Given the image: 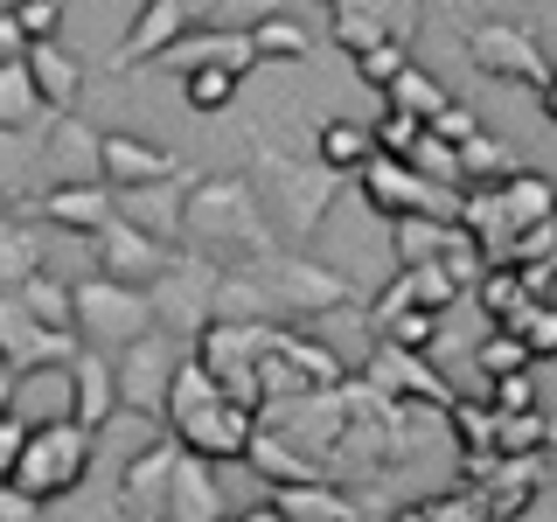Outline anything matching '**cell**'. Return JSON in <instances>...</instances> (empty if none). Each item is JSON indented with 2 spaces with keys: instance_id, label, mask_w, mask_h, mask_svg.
<instances>
[{
  "instance_id": "obj_1",
  "label": "cell",
  "mask_w": 557,
  "mask_h": 522,
  "mask_svg": "<svg viewBox=\"0 0 557 522\" xmlns=\"http://www.w3.org/2000/svg\"><path fill=\"white\" fill-rule=\"evenodd\" d=\"M182 251L209 258V265H258V258L278 251V231L265 216V202L251 196L244 174H202L188 188V209H182Z\"/></svg>"
},
{
  "instance_id": "obj_2",
  "label": "cell",
  "mask_w": 557,
  "mask_h": 522,
  "mask_svg": "<svg viewBox=\"0 0 557 522\" xmlns=\"http://www.w3.org/2000/svg\"><path fill=\"white\" fill-rule=\"evenodd\" d=\"M251 196L265 202V216H272V231L278 244H313V231L327 223V209H335L342 196V174L321 161V153H286V147H272L265 133L251 139Z\"/></svg>"
},
{
  "instance_id": "obj_3",
  "label": "cell",
  "mask_w": 557,
  "mask_h": 522,
  "mask_svg": "<svg viewBox=\"0 0 557 522\" xmlns=\"http://www.w3.org/2000/svg\"><path fill=\"white\" fill-rule=\"evenodd\" d=\"M168 439L209 467L251 460V439H258V411H244L216 390V376L196 362V348H188V362L174 370V390H168Z\"/></svg>"
},
{
  "instance_id": "obj_4",
  "label": "cell",
  "mask_w": 557,
  "mask_h": 522,
  "mask_svg": "<svg viewBox=\"0 0 557 522\" xmlns=\"http://www.w3.org/2000/svg\"><path fill=\"white\" fill-rule=\"evenodd\" d=\"M216 286H223V265H209V258H196V251H174L168 272L147 286L153 327L174 335L182 348H196L209 327H216Z\"/></svg>"
},
{
  "instance_id": "obj_5",
  "label": "cell",
  "mask_w": 557,
  "mask_h": 522,
  "mask_svg": "<svg viewBox=\"0 0 557 522\" xmlns=\"http://www.w3.org/2000/svg\"><path fill=\"white\" fill-rule=\"evenodd\" d=\"M91 452H98V432L70 425V418H57V425H35V439H28V452H22V467H14L8 487L42 509V501L84 487V474H91Z\"/></svg>"
},
{
  "instance_id": "obj_6",
  "label": "cell",
  "mask_w": 557,
  "mask_h": 522,
  "mask_svg": "<svg viewBox=\"0 0 557 522\" xmlns=\"http://www.w3.org/2000/svg\"><path fill=\"white\" fill-rule=\"evenodd\" d=\"M147 335H161L153 327V300L139 286H119V278H77V341L84 348H98V356H126L133 341H147Z\"/></svg>"
},
{
  "instance_id": "obj_7",
  "label": "cell",
  "mask_w": 557,
  "mask_h": 522,
  "mask_svg": "<svg viewBox=\"0 0 557 522\" xmlns=\"http://www.w3.org/2000/svg\"><path fill=\"white\" fill-rule=\"evenodd\" d=\"M278 327H244V321H216L209 335L196 341V362L209 376H216V390L231 397V405L244 411H265V383H258V370H265Z\"/></svg>"
},
{
  "instance_id": "obj_8",
  "label": "cell",
  "mask_w": 557,
  "mask_h": 522,
  "mask_svg": "<svg viewBox=\"0 0 557 522\" xmlns=\"http://www.w3.org/2000/svg\"><path fill=\"white\" fill-rule=\"evenodd\" d=\"M362 182V202L376 209L383 223H405V216H425V223H460V188H432L425 174L411 161H391V153H376L370 167L356 174Z\"/></svg>"
},
{
  "instance_id": "obj_9",
  "label": "cell",
  "mask_w": 557,
  "mask_h": 522,
  "mask_svg": "<svg viewBox=\"0 0 557 522\" xmlns=\"http://www.w3.org/2000/svg\"><path fill=\"white\" fill-rule=\"evenodd\" d=\"M467 63L481 70V77H502V84H522V91H536L544 98L550 91V57H544V42H536L522 22H502V14H487V22L467 28Z\"/></svg>"
},
{
  "instance_id": "obj_10",
  "label": "cell",
  "mask_w": 557,
  "mask_h": 522,
  "mask_svg": "<svg viewBox=\"0 0 557 522\" xmlns=\"http://www.w3.org/2000/svg\"><path fill=\"white\" fill-rule=\"evenodd\" d=\"M188 362V348L174 335H147L133 341L126 356H112V376H119V411H139V418H168V390H174V370Z\"/></svg>"
},
{
  "instance_id": "obj_11",
  "label": "cell",
  "mask_w": 557,
  "mask_h": 522,
  "mask_svg": "<svg viewBox=\"0 0 557 522\" xmlns=\"http://www.w3.org/2000/svg\"><path fill=\"white\" fill-rule=\"evenodd\" d=\"M362 383L370 390H383V397H397V405H418V411H453L460 405V390L432 370L425 356H411V348H391V341H376L370 348V362H362Z\"/></svg>"
},
{
  "instance_id": "obj_12",
  "label": "cell",
  "mask_w": 557,
  "mask_h": 522,
  "mask_svg": "<svg viewBox=\"0 0 557 522\" xmlns=\"http://www.w3.org/2000/svg\"><path fill=\"white\" fill-rule=\"evenodd\" d=\"M77 335L42 327L22 300H0V376H35V370H70L77 362Z\"/></svg>"
},
{
  "instance_id": "obj_13",
  "label": "cell",
  "mask_w": 557,
  "mask_h": 522,
  "mask_svg": "<svg viewBox=\"0 0 557 522\" xmlns=\"http://www.w3.org/2000/svg\"><path fill=\"white\" fill-rule=\"evenodd\" d=\"M98 161H104V133L91 126V119H49L42 126V196L49 188H91V182H104L98 174Z\"/></svg>"
},
{
  "instance_id": "obj_14",
  "label": "cell",
  "mask_w": 557,
  "mask_h": 522,
  "mask_svg": "<svg viewBox=\"0 0 557 522\" xmlns=\"http://www.w3.org/2000/svg\"><path fill=\"white\" fill-rule=\"evenodd\" d=\"M411 22H418L411 0L405 8H391V0H335V8H327V35H335L348 57H370V49H383V42L405 49Z\"/></svg>"
},
{
  "instance_id": "obj_15",
  "label": "cell",
  "mask_w": 557,
  "mask_h": 522,
  "mask_svg": "<svg viewBox=\"0 0 557 522\" xmlns=\"http://www.w3.org/2000/svg\"><path fill=\"white\" fill-rule=\"evenodd\" d=\"M104 188L112 196H133V188H161V182H188V167H182V153H168V147H153V139H133V133H104Z\"/></svg>"
},
{
  "instance_id": "obj_16",
  "label": "cell",
  "mask_w": 557,
  "mask_h": 522,
  "mask_svg": "<svg viewBox=\"0 0 557 522\" xmlns=\"http://www.w3.org/2000/svg\"><path fill=\"white\" fill-rule=\"evenodd\" d=\"M209 8H196V0H147V8L133 14L126 42L112 49V70H139L153 57H168L174 42H188V22H202Z\"/></svg>"
},
{
  "instance_id": "obj_17",
  "label": "cell",
  "mask_w": 557,
  "mask_h": 522,
  "mask_svg": "<svg viewBox=\"0 0 557 522\" xmlns=\"http://www.w3.org/2000/svg\"><path fill=\"white\" fill-rule=\"evenodd\" d=\"M174 467H182V446H174V439H153L147 452H133L126 481H119V515H126V522H168Z\"/></svg>"
},
{
  "instance_id": "obj_18",
  "label": "cell",
  "mask_w": 557,
  "mask_h": 522,
  "mask_svg": "<svg viewBox=\"0 0 557 522\" xmlns=\"http://www.w3.org/2000/svg\"><path fill=\"white\" fill-rule=\"evenodd\" d=\"M28 216L42 223V231H70V237H104L119 223V202H112V188L91 182V188H49V196H35L28 202Z\"/></svg>"
},
{
  "instance_id": "obj_19",
  "label": "cell",
  "mask_w": 557,
  "mask_h": 522,
  "mask_svg": "<svg viewBox=\"0 0 557 522\" xmlns=\"http://www.w3.org/2000/svg\"><path fill=\"white\" fill-rule=\"evenodd\" d=\"M174 251H182V244H153V237H139L133 223H112V231L98 237V265H104V278H119V286H139V293H147L153 278L168 272Z\"/></svg>"
},
{
  "instance_id": "obj_20",
  "label": "cell",
  "mask_w": 557,
  "mask_h": 522,
  "mask_svg": "<svg viewBox=\"0 0 557 522\" xmlns=\"http://www.w3.org/2000/svg\"><path fill=\"white\" fill-rule=\"evenodd\" d=\"M63 383H70V425H84V432L112 425V411H119L112 356H98V348H77V362L63 370Z\"/></svg>"
},
{
  "instance_id": "obj_21",
  "label": "cell",
  "mask_w": 557,
  "mask_h": 522,
  "mask_svg": "<svg viewBox=\"0 0 557 522\" xmlns=\"http://www.w3.org/2000/svg\"><path fill=\"white\" fill-rule=\"evenodd\" d=\"M251 63H265L258 57V42H251V28H202V35H188V42H174L168 49V70H231V77H244Z\"/></svg>"
},
{
  "instance_id": "obj_22",
  "label": "cell",
  "mask_w": 557,
  "mask_h": 522,
  "mask_svg": "<svg viewBox=\"0 0 557 522\" xmlns=\"http://www.w3.org/2000/svg\"><path fill=\"white\" fill-rule=\"evenodd\" d=\"M188 188H196V182H161V188H133V196H112V202H119V223H133V231H139V237H153V244H182Z\"/></svg>"
},
{
  "instance_id": "obj_23",
  "label": "cell",
  "mask_w": 557,
  "mask_h": 522,
  "mask_svg": "<svg viewBox=\"0 0 557 522\" xmlns=\"http://www.w3.org/2000/svg\"><path fill=\"white\" fill-rule=\"evenodd\" d=\"M42 258H49V231H42V223L0 209V300H14V293L42 272Z\"/></svg>"
},
{
  "instance_id": "obj_24",
  "label": "cell",
  "mask_w": 557,
  "mask_h": 522,
  "mask_svg": "<svg viewBox=\"0 0 557 522\" xmlns=\"http://www.w3.org/2000/svg\"><path fill=\"white\" fill-rule=\"evenodd\" d=\"M168 522H223V487H216V467L182 452L174 467V487H168Z\"/></svg>"
},
{
  "instance_id": "obj_25",
  "label": "cell",
  "mask_w": 557,
  "mask_h": 522,
  "mask_svg": "<svg viewBox=\"0 0 557 522\" xmlns=\"http://www.w3.org/2000/svg\"><path fill=\"white\" fill-rule=\"evenodd\" d=\"M495 196H502V216L516 223V237L557 223V182H550V174H536V167H516L509 182L495 188Z\"/></svg>"
},
{
  "instance_id": "obj_26",
  "label": "cell",
  "mask_w": 557,
  "mask_h": 522,
  "mask_svg": "<svg viewBox=\"0 0 557 522\" xmlns=\"http://www.w3.org/2000/svg\"><path fill=\"white\" fill-rule=\"evenodd\" d=\"M272 509L286 522H362V501L335 481H313V487H278Z\"/></svg>"
},
{
  "instance_id": "obj_27",
  "label": "cell",
  "mask_w": 557,
  "mask_h": 522,
  "mask_svg": "<svg viewBox=\"0 0 557 522\" xmlns=\"http://www.w3.org/2000/svg\"><path fill=\"white\" fill-rule=\"evenodd\" d=\"M481 495H487V522H516L536 495H544V460H502Z\"/></svg>"
},
{
  "instance_id": "obj_28",
  "label": "cell",
  "mask_w": 557,
  "mask_h": 522,
  "mask_svg": "<svg viewBox=\"0 0 557 522\" xmlns=\"http://www.w3.org/2000/svg\"><path fill=\"white\" fill-rule=\"evenodd\" d=\"M28 77H35V91H42V104H49L57 119L77 112V84H84V70H77V57H70V49L35 42V49H28Z\"/></svg>"
},
{
  "instance_id": "obj_29",
  "label": "cell",
  "mask_w": 557,
  "mask_h": 522,
  "mask_svg": "<svg viewBox=\"0 0 557 522\" xmlns=\"http://www.w3.org/2000/svg\"><path fill=\"white\" fill-rule=\"evenodd\" d=\"M49 119H57V112H49L42 91H35L28 63H8V70H0V133L22 139V133H42Z\"/></svg>"
},
{
  "instance_id": "obj_30",
  "label": "cell",
  "mask_w": 557,
  "mask_h": 522,
  "mask_svg": "<svg viewBox=\"0 0 557 522\" xmlns=\"http://www.w3.org/2000/svg\"><path fill=\"white\" fill-rule=\"evenodd\" d=\"M42 327H57V335H77V286H63L57 272H35L22 293H14Z\"/></svg>"
},
{
  "instance_id": "obj_31",
  "label": "cell",
  "mask_w": 557,
  "mask_h": 522,
  "mask_svg": "<svg viewBox=\"0 0 557 522\" xmlns=\"http://www.w3.org/2000/svg\"><path fill=\"white\" fill-rule=\"evenodd\" d=\"M251 467H258L272 487H313V481H321V467L300 460V452L278 439V432H265V425H258V439H251Z\"/></svg>"
},
{
  "instance_id": "obj_32",
  "label": "cell",
  "mask_w": 557,
  "mask_h": 522,
  "mask_svg": "<svg viewBox=\"0 0 557 522\" xmlns=\"http://www.w3.org/2000/svg\"><path fill=\"white\" fill-rule=\"evenodd\" d=\"M460 223H425V216H405V223H391V244H397V272H411V265H440L446 258V244Z\"/></svg>"
},
{
  "instance_id": "obj_33",
  "label": "cell",
  "mask_w": 557,
  "mask_h": 522,
  "mask_svg": "<svg viewBox=\"0 0 557 522\" xmlns=\"http://www.w3.org/2000/svg\"><path fill=\"white\" fill-rule=\"evenodd\" d=\"M509 174H516V153L502 147L495 133H481V139L460 147V188H467V196H474V188H502Z\"/></svg>"
},
{
  "instance_id": "obj_34",
  "label": "cell",
  "mask_w": 557,
  "mask_h": 522,
  "mask_svg": "<svg viewBox=\"0 0 557 522\" xmlns=\"http://www.w3.org/2000/svg\"><path fill=\"white\" fill-rule=\"evenodd\" d=\"M321 161L335 167V174H348V167H370L376 161V139H370V126H356V119H327L321 126Z\"/></svg>"
},
{
  "instance_id": "obj_35",
  "label": "cell",
  "mask_w": 557,
  "mask_h": 522,
  "mask_svg": "<svg viewBox=\"0 0 557 522\" xmlns=\"http://www.w3.org/2000/svg\"><path fill=\"white\" fill-rule=\"evenodd\" d=\"M251 42H258V57H286V63H300V57H313V49H321L300 22H293V14H278V8H265V14L251 22Z\"/></svg>"
},
{
  "instance_id": "obj_36",
  "label": "cell",
  "mask_w": 557,
  "mask_h": 522,
  "mask_svg": "<svg viewBox=\"0 0 557 522\" xmlns=\"http://www.w3.org/2000/svg\"><path fill=\"white\" fill-rule=\"evenodd\" d=\"M383 104H391V112H411V119H425V126H432V119H440L453 98H446V84H440V77H425V70L411 63L405 77L391 84V98H383Z\"/></svg>"
},
{
  "instance_id": "obj_37",
  "label": "cell",
  "mask_w": 557,
  "mask_h": 522,
  "mask_svg": "<svg viewBox=\"0 0 557 522\" xmlns=\"http://www.w3.org/2000/svg\"><path fill=\"white\" fill-rule=\"evenodd\" d=\"M502 335H516L522 348H530V362L536 356H557V307L550 300H530L516 321H502Z\"/></svg>"
},
{
  "instance_id": "obj_38",
  "label": "cell",
  "mask_w": 557,
  "mask_h": 522,
  "mask_svg": "<svg viewBox=\"0 0 557 522\" xmlns=\"http://www.w3.org/2000/svg\"><path fill=\"white\" fill-rule=\"evenodd\" d=\"M405 278H411V307H418V313H446V307H453V300L467 293L460 278L446 272V265H411Z\"/></svg>"
},
{
  "instance_id": "obj_39",
  "label": "cell",
  "mask_w": 557,
  "mask_h": 522,
  "mask_svg": "<svg viewBox=\"0 0 557 522\" xmlns=\"http://www.w3.org/2000/svg\"><path fill=\"white\" fill-rule=\"evenodd\" d=\"M474 362H481V376H487V383H502V376H530V348H522L516 335H502V327L474 348Z\"/></svg>"
},
{
  "instance_id": "obj_40",
  "label": "cell",
  "mask_w": 557,
  "mask_h": 522,
  "mask_svg": "<svg viewBox=\"0 0 557 522\" xmlns=\"http://www.w3.org/2000/svg\"><path fill=\"white\" fill-rule=\"evenodd\" d=\"M182 91H188V112L216 119L223 104L237 98V77H231V70H188V77H182Z\"/></svg>"
},
{
  "instance_id": "obj_41",
  "label": "cell",
  "mask_w": 557,
  "mask_h": 522,
  "mask_svg": "<svg viewBox=\"0 0 557 522\" xmlns=\"http://www.w3.org/2000/svg\"><path fill=\"white\" fill-rule=\"evenodd\" d=\"M370 139H376V153H391V161H411V147L425 139V119H411V112H391V104H383V119L370 126Z\"/></svg>"
},
{
  "instance_id": "obj_42",
  "label": "cell",
  "mask_w": 557,
  "mask_h": 522,
  "mask_svg": "<svg viewBox=\"0 0 557 522\" xmlns=\"http://www.w3.org/2000/svg\"><path fill=\"white\" fill-rule=\"evenodd\" d=\"M474 300L487 307V321L502 327V321H516V313L530 307V293H522V278H516V272H487L481 286H474Z\"/></svg>"
},
{
  "instance_id": "obj_43",
  "label": "cell",
  "mask_w": 557,
  "mask_h": 522,
  "mask_svg": "<svg viewBox=\"0 0 557 522\" xmlns=\"http://www.w3.org/2000/svg\"><path fill=\"white\" fill-rule=\"evenodd\" d=\"M432 522H487V495L481 487H446V495H418Z\"/></svg>"
},
{
  "instance_id": "obj_44",
  "label": "cell",
  "mask_w": 557,
  "mask_h": 522,
  "mask_svg": "<svg viewBox=\"0 0 557 522\" xmlns=\"http://www.w3.org/2000/svg\"><path fill=\"white\" fill-rule=\"evenodd\" d=\"M440 313H405V321H391V327H376V341H391V348H411V356H432V341H440Z\"/></svg>"
},
{
  "instance_id": "obj_45",
  "label": "cell",
  "mask_w": 557,
  "mask_h": 522,
  "mask_svg": "<svg viewBox=\"0 0 557 522\" xmlns=\"http://www.w3.org/2000/svg\"><path fill=\"white\" fill-rule=\"evenodd\" d=\"M405 70H411V57H405L397 42H383V49H370V57H356V77L370 84V91H383V98H391V84L405 77Z\"/></svg>"
},
{
  "instance_id": "obj_46",
  "label": "cell",
  "mask_w": 557,
  "mask_h": 522,
  "mask_svg": "<svg viewBox=\"0 0 557 522\" xmlns=\"http://www.w3.org/2000/svg\"><path fill=\"white\" fill-rule=\"evenodd\" d=\"M14 22H22L28 42H57V28H63V0H22V8H14Z\"/></svg>"
},
{
  "instance_id": "obj_47",
  "label": "cell",
  "mask_w": 557,
  "mask_h": 522,
  "mask_svg": "<svg viewBox=\"0 0 557 522\" xmlns=\"http://www.w3.org/2000/svg\"><path fill=\"white\" fill-rule=\"evenodd\" d=\"M425 133H432V139H446V147H467V139H481V119H474V112H467V104H460V98H453V104H446V112H440V119H432V126H425Z\"/></svg>"
},
{
  "instance_id": "obj_48",
  "label": "cell",
  "mask_w": 557,
  "mask_h": 522,
  "mask_svg": "<svg viewBox=\"0 0 557 522\" xmlns=\"http://www.w3.org/2000/svg\"><path fill=\"white\" fill-rule=\"evenodd\" d=\"M487 405H495L502 418H522V411H544V405H536V383H530V376H502L495 390H487Z\"/></svg>"
},
{
  "instance_id": "obj_49",
  "label": "cell",
  "mask_w": 557,
  "mask_h": 522,
  "mask_svg": "<svg viewBox=\"0 0 557 522\" xmlns=\"http://www.w3.org/2000/svg\"><path fill=\"white\" fill-rule=\"evenodd\" d=\"M28 439H35V425H28L22 411H8V418H0V474H8V481H14V467H22Z\"/></svg>"
},
{
  "instance_id": "obj_50",
  "label": "cell",
  "mask_w": 557,
  "mask_h": 522,
  "mask_svg": "<svg viewBox=\"0 0 557 522\" xmlns=\"http://www.w3.org/2000/svg\"><path fill=\"white\" fill-rule=\"evenodd\" d=\"M544 258H557V223H544V231H522V237H516L509 272H516V265H544Z\"/></svg>"
},
{
  "instance_id": "obj_51",
  "label": "cell",
  "mask_w": 557,
  "mask_h": 522,
  "mask_svg": "<svg viewBox=\"0 0 557 522\" xmlns=\"http://www.w3.org/2000/svg\"><path fill=\"white\" fill-rule=\"evenodd\" d=\"M28 35H22V22H14V8H0V70L8 63H28Z\"/></svg>"
},
{
  "instance_id": "obj_52",
  "label": "cell",
  "mask_w": 557,
  "mask_h": 522,
  "mask_svg": "<svg viewBox=\"0 0 557 522\" xmlns=\"http://www.w3.org/2000/svg\"><path fill=\"white\" fill-rule=\"evenodd\" d=\"M516 278H522V293H530V300H544V293L557 286V258H544V265H516Z\"/></svg>"
},
{
  "instance_id": "obj_53",
  "label": "cell",
  "mask_w": 557,
  "mask_h": 522,
  "mask_svg": "<svg viewBox=\"0 0 557 522\" xmlns=\"http://www.w3.org/2000/svg\"><path fill=\"white\" fill-rule=\"evenodd\" d=\"M391 522H432V515H425V501H405V509H391Z\"/></svg>"
},
{
  "instance_id": "obj_54",
  "label": "cell",
  "mask_w": 557,
  "mask_h": 522,
  "mask_svg": "<svg viewBox=\"0 0 557 522\" xmlns=\"http://www.w3.org/2000/svg\"><path fill=\"white\" fill-rule=\"evenodd\" d=\"M14 390H22V376H0V418L14 411Z\"/></svg>"
},
{
  "instance_id": "obj_55",
  "label": "cell",
  "mask_w": 557,
  "mask_h": 522,
  "mask_svg": "<svg viewBox=\"0 0 557 522\" xmlns=\"http://www.w3.org/2000/svg\"><path fill=\"white\" fill-rule=\"evenodd\" d=\"M237 522H286V515H278L272 501H265V509H251V515H237Z\"/></svg>"
},
{
  "instance_id": "obj_56",
  "label": "cell",
  "mask_w": 557,
  "mask_h": 522,
  "mask_svg": "<svg viewBox=\"0 0 557 522\" xmlns=\"http://www.w3.org/2000/svg\"><path fill=\"white\" fill-rule=\"evenodd\" d=\"M544 119L557 126V77H550V91H544Z\"/></svg>"
}]
</instances>
